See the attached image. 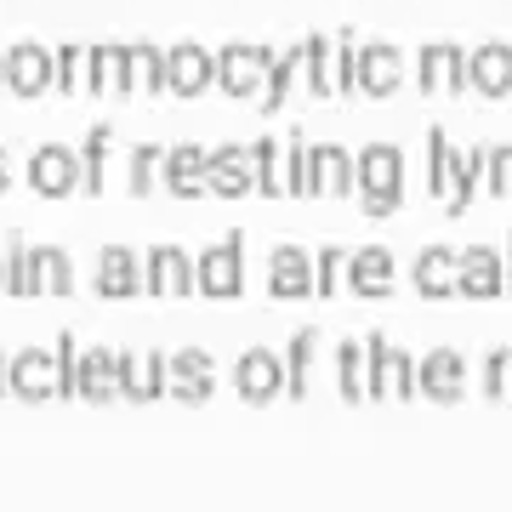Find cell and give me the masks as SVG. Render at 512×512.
Segmentation results:
<instances>
[{"label": "cell", "mask_w": 512, "mask_h": 512, "mask_svg": "<svg viewBox=\"0 0 512 512\" xmlns=\"http://www.w3.org/2000/svg\"><path fill=\"white\" fill-rule=\"evenodd\" d=\"M359 194H365V217H393L404 205V148L370 143L359 148Z\"/></svg>", "instance_id": "1"}, {"label": "cell", "mask_w": 512, "mask_h": 512, "mask_svg": "<svg viewBox=\"0 0 512 512\" xmlns=\"http://www.w3.org/2000/svg\"><path fill=\"white\" fill-rule=\"evenodd\" d=\"M416 86L427 97H456V92H473V52H461L456 40H427L416 52Z\"/></svg>", "instance_id": "2"}, {"label": "cell", "mask_w": 512, "mask_h": 512, "mask_svg": "<svg viewBox=\"0 0 512 512\" xmlns=\"http://www.w3.org/2000/svg\"><path fill=\"white\" fill-rule=\"evenodd\" d=\"M274 57H279V52H268V46H245V40L222 46V52H217V86H222L228 97H256V92H268Z\"/></svg>", "instance_id": "3"}, {"label": "cell", "mask_w": 512, "mask_h": 512, "mask_svg": "<svg viewBox=\"0 0 512 512\" xmlns=\"http://www.w3.org/2000/svg\"><path fill=\"white\" fill-rule=\"evenodd\" d=\"M200 268V291L217 296V302H234L245 291V234H228L222 245H211L205 256H194Z\"/></svg>", "instance_id": "4"}, {"label": "cell", "mask_w": 512, "mask_h": 512, "mask_svg": "<svg viewBox=\"0 0 512 512\" xmlns=\"http://www.w3.org/2000/svg\"><path fill=\"white\" fill-rule=\"evenodd\" d=\"M29 188L46 194V200H63V194H74V188H86V165H80L74 148L46 143V148L29 154Z\"/></svg>", "instance_id": "5"}, {"label": "cell", "mask_w": 512, "mask_h": 512, "mask_svg": "<svg viewBox=\"0 0 512 512\" xmlns=\"http://www.w3.org/2000/svg\"><path fill=\"white\" fill-rule=\"evenodd\" d=\"M382 330H370L365 342H342L336 348V387L348 404H365L376 399V353H382Z\"/></svg>", "instance_id": "6"}, {"label": "cell", "mask_w": 512, "mask_h": 512, "mask_svg": "<svg viewBox=\"0 0 512 512\" xmlns=\"http://www.w3.org/2000/svg\"><path fill=\"white\" fill-rule=\"evenodd\" d=\"M143 291L154 296H194L200 291V268L183 245H154L143 256Z\"/></svg>", "instance_id": "7"}, {"label": "cell", "mask_w": 512, "mask_h": 512, "mask_svg": "<svg viewBox=\"0 0 512 512\" xmlns=\"http://www.w3.org/2000/svg\"><path fill=\"white\" fill-rule=\"evenodd\" d=\"M205 86H217V52H205V46H194V40L171 46V52H165V92L200 97Z\"/></svg>", "instance_id": "8"}, {"label": "cell", "mask_w": 512, "mask_h": 512, "mask_svg": "<svg viewBox=\"0 0 512 512\" xmlns=\"http://www.w3.org/2000/svg\"><path fill=\"white\" fill-rule=\"evenodd\" d=\"M507 291V256L490 251V245H467L456 268V296H473V302H490V296Z\"/></svg>", "instance_id": "9"}, {"label": "cell", "mask_w": 512, "mask_h": 512, "mask_svg": "<svg viewBox=\"0 0 512 512\" xmlns=\"http://www.w3.org/2000/svg\"><path fill=\"white\" fill-rule=\"evenodd\" d=\"M234 387L245 404H274L285 393V359H274L268 348H245L234 365Z\"/></svg>", "instance_id": "10"}, {"label": "cell", "mask_w": 512, "mask_h": 512, "mask_svg": "<svg viewBox=\"0 0 512 512\" xmlns=\"http://www.w3.org/2000/svg\"><path fill=\"white\" fill-rule=\"evenodd\" d=\"M348 188H359V160H353L348 148L342 143L308 148V194L336 200V194H348Z\"/></svg>", "instance_id": "11"}, {"label": "cell", "mask_w": 512, "mask_h": 512, "mask_svg": "<svg viewBox=\"0 0 512 512\" xmlns=\"http://www.w3.org/2000/svg\"><path fill=\"white\" fill-rule=\"evenodd\" d=\"M165 194H177V200H200L211 194V154L200 143H177L165 154Z\"/></svg>", "instance_id": "12"}, {"label": "cell", "mask_w": 512, "mask_h": 512, "mask_svg": "<svg viewBox=\"0 0 512 512\" xmlns=\"http://www.w3.org/2000/svg\"><path fill=\"white\" fill-rule=\"evenodd\" d=\"M120 359V393H126L131 404H148L160 399V393H171V359H160V353H114Z\"/></svg>", "instance_id": "13"}, {"label": "cell", "mask_w": 512, "mask_h": 512, "mask_svg": "<svg viewBox=\"0 0 512 512\" xmlns=\"http://www.w3.org/2000/svg\"><path fill=\"white\" fill-rule=\"evenodd\" d=\"M399 86H404V52L399 46H387V40L359 46V92L376 97V103H387Z\"/></svg>", "instance_id": "14"}, {"label": "cell", "mask_w": 512, "mask_h": 512, "mask_svg": "<svg viewBox=\"0 0 512 512\" xmlns=\"http://www.w3.org/2000/svg\"><path fill=\"white\" fill-rule=\"evenodd\" d=\"M52 52L46 46H35V40H18L12 52H6V92L18 97H40L52 92Z\"/></svg>", "instance_id": "15"}, {"label": "cell", "mask_w": 512, "mask_h": 512, "mask_svg": "<svg viewBox=\"0 0 512 512\" xmlns=\"http://www.w3.org/2000/svg\"><path fill=\"white\" fill-rule=\"evenodd\" d=\"M416 376H421V399L433 404H456L467 393V365L450 348H433L427 359H416Z\"/></svg>", "instance_id": "16"}, {"label": "cell", "mask_w": 512, "mask_h": 512, "mask_svg": "<svg viewBox=\"0 0 512 512\" xmlns=\"http://www.w3.org/2000/svg\"><path fill=\"white\" fill-rule=\"evenodd\" d=\"M268 291H274L279 302L313 296V256L302 251V245H274V256H268Z\"/></svg>", "instance_id": "17"}, {"label": "cell", "mask_w": 512, "mask_h": 512, "mask_svg": "<svg viewBox=\"0 0 512 512\" xmlns=\"http://www.w3.org/2000/svg\"><path fill=\"white\" fill-rule=\"evenodd\" d=\"M137 291H143V256L131 245H103L97 251V296L120 302V296H137Z\"/></svg>", "instance_id": "18"}, {"label": "cell", "mask_w": 512, "mask_h": 512, "mask_svg": "<svg viewBox=\"0 0 512 512\" xmlns=\"http://www.w3.org/2000/svg\"><path fill=\"white\" fill-rule=\"evenodd\" d=\"M12 393H18L23 404L57 399V353H46V348L12 353Z\"/></svg>", "instance_id": "19"}, {"label": "cell", "mask_w": 512, "mask_h": 512, "mask_svg": "<svg viewBox=\"0 0 512 512\" xmlns=\"http://www.w3.org/2000/svg\"><path fill=\"white\" fill-rule=\"evenodd\" d=\"M256 188V154L245 143H222L211 148V194L222 200H239V194H251Z\"/></svg>", "instance_id": "20"}, {"label": "cell", "mask_w": 512, "mask_h": 512, "mask_svg": "<svg viewBox=\"0 0 512 512\" xmlns=\"http://www.w3.org/2000/svg\"><path fill=\"white\" fill-rule=\"evenodd\" d=\"M171 393H177L183 404L211 399V393H217V365H211V353H200V348L171 353Z\"/></svg>", "instance_id": "21"}, {"label": "cell", "mask_w": 512, "mask_h": 512, "mask_svg": "<svg viewBox=\"0 0 512 512\" xmlns=\"http://www.w3.org/2000/svg\"><path fill=\"white\" fill-rule=\"evenodd\" d=\"M456 268H461V251H444V245H427L410 268V285H416L427 302H444L456 296Z\"/></svg>", "instance_id": "22"}, {"label": "cell", "mask_w": 512, "mask_h": 512, "mask_svg": "<svg viewBox=\"0 0 512 512\" xmlns=\"http://www.w3.org/2000/svg\"><path fill=\"white\" fill-rule=\"evenodd\" d=\"M348 285L365 302H382V296H393V256L382 251V245H365V251L348 256Z\"/></svg>", "instance_id": "23"}, {"label": "cell", "mask_w": 512, "mask_h": 512, "mask_svg": "<svg viewBox=\"0 0 512 512\" xmlns=\"http://www.w3.org/2000/svg\"><path fill=\"white\" fill-rule=\"evenodd\" d=\"M376 399H421V376H416V359L404 348H387L376 353Z\"/></svg>", "instance_id": "24"}, {"label": "cell", "mask_w": 512, "mask_h": 512, "mask_svg": "<svg viewBox=\"0 0 512 512\" xmlns=\"http://www.w3.org/2000/svg\"><path fill=\"white\" fill-rule=\"evenodd\" d=\"M256 154V194H268V200H279V194H291V143H274V137H256L251 143Z\"/></svg>", "instance_id": "25"}, {"label": "cell", "mask_w": 512, "mask_h": 512, "mask_svg": "<svg viewBox=\"0 0 512 512\" xmlns=\"http://www.w3.org/2000/svg\"><path fill=\"white\" fill-rule=\"evenodd\" d=\"M473 92L478 97H507L512 92V46L484 40L473 52Z\"/></svg>", "instance_id": "26"}, {"label": "cell", "mask_w": 512, "mask_h": 512, "mask_svg": "<svg viewBox=\"0 0 512 512\" xmlns=\"http://www.w3.org/2000/svg\"><path fill=\"white\" fill-rule=\"evenodd\" d=\"M120 393V359L109 348H86L80 353V399L109 404Z\"/></svg>", "instance_id": "27"}, {"label": "cell", "mask_w": 512, "mask_h": 512, "mask_svg": "<svg viewBox=\"0 0 512 512\" xmlns=\"http://www.w3.org/2000/svg\"><path fill=\"white\" fill-rule=\"evenodd\" d=\"M296 80H308V40L291 46V52L274 57V74H268V92H262V109H285L296 92Z\"/></svg>", "instance_id": "28"}, {"label": "cell", "mask_w": 512, "mask_h": 512, "mask_svg": "<svg viewBox=\"0 0 512 512\" xmlns=\"http://www.w3.org/2000/svg\"><path fill=\"white\" fill-rule=\"evenodd\" d=\"M478 183H490V148H467V154H461L456 188L444 194V211H450V217H467V205H473Z\"/></svg>", "instance_id": "29"}, {"label": "cell", "mask_w": 512, "mask_h": 512, "mask_svg": "<svg viewBox=\"0 0 512 512\" xmlns=\"http://www.w3.org/2000/svg\"><path fill=\"white\" fill-rule=\"evenodd\" d=\"M126 92L148 97V92H165V52L160 46H148V40H137L126 57Z\"/></svg>", "instance_id": "30"}, {"label": "cell", "mask_w": 512, "mask_h": 512, "mask_svg": "<svg viewBox=\"0 0 512 512\" xmlns=\"http://www.w3.org/2000/svg\"><path fill=\"white\" fill-rule=\"evenodd\" d=\"M456 171H461V154L450 148V137H444L439 126L427 131V194H450L456 188Z\"/></svg>", "instance_id": "31"}, {"label": "cell", "mask_w": 512, "mask_h": 512, "mask_svg": "<svg viewBox=\"0 0 512 512\" xmlns=\"http://www.w3.org/2000/svg\"><path fill=\"white\" fill-rule=\"evenodd\" d=\"M52 86L63 97L69 92H92V46H57L52 52Z\"/></svg>", "instance_id": "32"}, {"label": "cell", "mask_w": 512, "mask_h": 512, "mask_svg": "<svg viewBox=\"0 0 512 512\" xmlns=\"http://www.w3.org/2000/svg\"><path fill=\"white\" fill-rule=\"evenodd\" d=\"M313 359H319V330H296L291 336V353H285V393L308 399V376H313Z\"/></svg>", "instance_id": "33"}, {"label": "cell", "mask_w": 512, "mask_h": 512, "mask_svg": "<svg viewBox=\"0 0 512 512\" xmlns=\"http://www.w3.org/2000/svg\"><path fill=\"white\" fill-rule=\"evenodd\" d=\"M308 92L342 97L336 92V35H308Z\"/></svg>", "instance_id": "34"}, {"label": "cell", "mask_w": 512, "mask_h": 512, "mask_svg": "<svg viewBox=\"0 0 512 512\" xmlns=\"http://www.w3.org/2000/svg\"><path fill=\"white\" fill-rule=\"evenodd\" d=\"M126 57H131V46H92V92H103V97L126 92Z\"/></svg>", "instance_id": "35"}, {"label": "cell", "mask_w": 512, "mask_h": 512, "mask_svg": "<svg viewBox=\"0 0 512 512\" xmlns=\"http://www.w3.org/2000/svg\"><path fill=\"white\" fill-rule=\"evenodd\" d=\"M109 148H114V131L109 126L86 131V148H80V165H86V194H103V188H109Z\"/></svg>", "instance_id": "36"}, {"label": "cell", "mask_w": 512, "mask_h": 512, "mask_svg": "<svg viewBox=\"0 0 512 512\" xmlns=\"http://www.w3.org/2000/svg\"><path fill=\"white\" fill-rule=\"evenodd\" d=\"M35 274H40V291L46 296L74 291V262H69V251H57V245H35Z\"/></svg>", "instance_id": "37"}, {"label": "cell", "mask_w": 512, "mask_h": 512, "mask_svg": "<svg viewBox=\"0 0 512 512\" xmlns=\"http://www.w3.org/2000/svg\"><path fill=\"white\" fill-rule=\"evenodd\" d=\"M6 291H12V296H40L35 251H23V239H12V245H6Z\"/></svg>", "instance_id": "38"}, {"label": "cell", "mask_w": 512, "mask_h": 512, "mask_svg": "<svg viewBox=\"0 0 512 512\" xmlns=\"http://www.w3.org/2000/svg\"><path fill=\"white\" fill-rule=\"evenodd\" d=\"M342 279H348V256H342V245H325L313 256V296H336Z\"/></svg>", "instance_id": "39"}, {"label": "cell", "mask_w": 512, "mask_h": 512, "mask_svg": "<svg viewBox=\"0 0 512 512\" xmlns=\"http://www.w3.org/2000/svg\"><path fill=\"white\" fill-rule=\"evenodd\" d=\"M154 171H165L160 148H154V143H137V148H131V171H126V188H131V194H154Z\"/></svg>", "instance_id": "40"}, {"label": "cell", "mask_w": 512, "mask_h": 512, "mask_svg": "<svg viewBox=\"0 0 512 512\" xmlns=\"http://www.w3.org/2000/svg\"><path fill=\"white\" fill-rule=\"evenodd\" d=\"M336 92L348 97V92H359V40L342 29L336 35Z\"/></svg>", "instance_id": "41"}, {"label": "cell", "mask_w": 512, "mask_h": 512, "mask_svg": "<svg viewBox=\"0 0 512 512\" xmlns=\"http://www.w3.org/2000/svg\"><path fill=\"white\" fill-rule=\"evenodd\" d=\"M80 393V348H74V336L63 330L57 336V399H69Z\"/></svg>", "instance_id": "42"}, {"label": "cell", "mask_w": 512, "mask_h": 512, "mask_svg": "<svg viewBox=\"0 0 512 512\" xmlns=\"http://www.w3.org/2000/svg\"><path fill=\"white\" fill-rule=\"evenodd\" d=\"M484 399H507V387H512V348H495L490 359H484Z\"/></svg>", "instance_id": "43"}, {"label": "cell", "mask_w": 512, "mask_h": 512, "mask_svg": "<svg viewBox=\"0 0 512 512\" xmlns=\"http://www.w3.org/2000/svg\"><path fill=\"white\" fill-rule=\"evenodd\" d=\"M490 194L495 200H512V143L490 148Z\"/></svg>", "instance_id": "44"}, {"label": "cell", "mask_w": 512, "mask_h": 512, "mask_svg": "<svg viewBox=\"0 0 512 512\" xmlns=\"http://www.w3.org/2000/svg\"><path fill=\"white\" fill-rule=\"evenodd\" d=\"M0 393H12V359L0 353Z\"/></svg>", "instance_id": "45"}, {"label": "cell", "mask_w": 512, "mask_h": 512, "mask_svg": "<svg viewBox=\"0 0 512 512\" xmlns=\"http://www.w3.org/2000/svg\"><path fill=\"white\" fill-rule=\"evenodd\" d=\"M6 177H12V171H6V148H0V194H6Z\"/></svg>", "instance_id": "46"}, {"label": "cell", "mask_w": 512, "mask_h": 512, "mask_svg": "<svg viewBox=\"0 0 512 512\" xmlns=\"http://www.w3.org/2000/svg\"><path fill=\"white\" fill-rule=\"evenodd\" d=\"M0 92H6V52H0Z\"/></svg>", "instance_id": "47"}, {"label": "cell", "mask_w": 512, "mask_h": 512, "mask_svg": "<svg viewBox=\"0 0 512 512\" xmlns=\"http://www.w3.org/2000/svg\"><path fill=\"white\" fill-rule=\"evenodd\" d=\"M507 291H512V245H507Z\"/></svg>", "instance_id": "48"}, {"label": "cell", "mask_w": 512, "mask_h": 512, "mask_svg": "<svg viewBox=\"0 0 512 512\" xmlns=\"http://www.w3.org/2000/svg\"><path fill=\"white\" fill-rule=\"evenodd\" d=\"M0 291H6V256H0Z\"/></svg>", "instance_id": "49"}]
</instances>
